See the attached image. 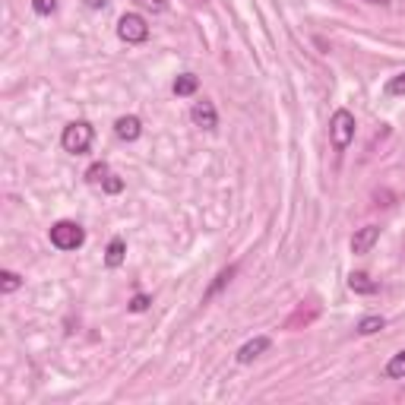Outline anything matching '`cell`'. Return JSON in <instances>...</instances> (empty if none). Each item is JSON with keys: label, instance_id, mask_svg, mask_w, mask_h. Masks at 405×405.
I'll list each match as a JSON object with an SVG mask.
<instances>
[{"label": "cell", "instance_id": "obj_1", "mask_svg": "<svg viewBox=\"0 0 405 405\" xmlns=\"http://www.w3.org/2000/svg\"><path fill=\"white\" fill-rule=\"evenodd\" d=\"M92 140H95V130H92V124H86V120H73V124H66L64 136H60L64 149H66V152H73V155L89 152Z\"/></svg>", "mask_w": 405, "mask_h": 405}, {"label": "cell", "instance_id": "obj_2", "mask_svg": "<svg viewBox=\"0 0 405 405\" xmlns=\"http://www.w3.org/2000/svg\"><path fill=\"white\" fill-rule=\"evenodd\" d=\"M83 241H86V232H83V225H76V222L60 219L51 225V244L57 247V250H76V247H83Z\"/></svg>", "mask_w": 405, "mask_h": 405}, {"label": "cell", "instance_id": "obj_3", "mask_svg": "<svg viewBox=\"0 0 405 405\" xmlns=\"http://www.w3.org/2000/svg\"><path fill=\"white\" fill-rule=\"evenodd\" d=\"M329 136H332V146L339 149V152L348 149V143L355 140V114L346 111V108H339L329 120Z\"/></svg>", "mask_w": 405, "mask_h": 405}, {"label": "cell", "instance_id": "obj_4", "mask_svg": "<svg viewBox=\"0 0 405 405\" xmlns=\"http://www.w3.org/2000/svg\"><path fill=\"white\" fill-rule=\"evenodd\" d=\"M118 35H120V41H127V45H140V41L149 38V26L140 13H124L118 22Z\"/></svg>", "mask_w": 405, "mask_h": 405}, {"label": "cell", "instance_id": "obj_5", "mask_svg": "<svg viewBox=\"0 0 405 405\" xmlns=\"http://www.w3.org/2000/svg\"><path fill=\"white\" fill-rule=\"evenodd\" d=\"M190 120L197 127H203V130H215V127H219V114H215L213 101H197V105L190 108Z\"/></svg>", "mask_w": 405, "mask_h": 405}, {"label": "cell", "instance_id": "obj_6", "mask_svg": "<svg viewBox=\"0 0 405 405\" xmlns=\"http://www.w3.org/2000/svg\"><path fill=\"white\" fill-rule=\"evenodd\" d=\"M269 336H257V339H250V342H244V346L238 348V364H253V361L260 358L263 352H269Z\"/></svg>", "mask_w": 405, "mask_h": 405}, {"label": "cell", "instance_id": "obj_7", "mask_svg": "<svg viewBox=\"0 0 405 405\" xmlns=\"http://www.w3.org/2000/svg\"><path fill=\"white\" fill-rule=\"evenodd\" d=\"M114 133H118V140H124V143L140 140L143 120L136 118V114H124V118H118V124H114Z\"/></svg>", "mask_w": 405, "mask_h": 405}, {"label": "cell", "instance_id": "obj_8", "mask_svg": "<svg viewBox=\"0 0 405 405\" xmlns=\"http://www.w3.org/2000/svg\"><path fill=\"white\" fill-rule=\"evenodd\" d=\"M380 241V228L377 225H364L355 232L352 238V253H371V247Z\"/></svg>", "mask_w": 405, "mask_h": 405}, {"label": "cell", "instance_id": "obj_9", "mask_svg": "<svg viewBox=\"0 0 405 405\" xmlns=\"http://www.w3.org/2000/svg\"><path fill=\"white\" fill-rule=\"evenodd\" d=\"M348 288H352L355 294H374L377 292V282H374L367 273H352L348 276Z\"/></svg>", "mask_w": 405, "mask_h": 405}, {"label": "cell", "instance_id": "obj_10", "mask_svg": "<svg viewBox=\"0 0 405 405\" xmlns=\"http://www.w3.org/2000/svg\"><path fill=\"white\" fill-rule=\"evenodd\" d=\"M124 257H127V244H124V238H114L111 244H108V250H105V263L111 266V269H118V266L124 263Z\"/></svg>", "mask_w": 405, "mask_h": 405}, {"label": "cell", "instance_id": "obj_11", "mask_svg": "<svg viewBox=\"0 0 405 405\" xmlns=\"http://www.w3.org/2000/svg\"><path fill=\"white\" fill-rule=\"evenodd\" d=\"M199 89V80L193 73H180L178 80H174V95H180V99H187V95H193Z\"/></svg>", "mask_w": 405, "mask_h": 405}, {"label": "cell", "instance_id": "obj_12", "mask_svg": "<svg viewBox=\"0 0 405 405\" xmlns=\"http://www.w3.org/2000/svg\"><path fill=\"white\" fill-rule=\"evenodd\" d=\"M386 377H390V380H405V348L390 358V364H386Z\"/></svg>", "mask_w": 405, "mask_h": 405}, {"label": "cell", "instance_id": "obj_13", "mask_svg": "<svg viewBox=\"0 0 405 405\" xmlns=\"http://www.w3.org/2000/svg\"><path fill=\"white\" fill-rule=\"evenodd\" d=\"M383 326H386V320L377 317V313H371V317H364L358 323V332H361V336H374V332H380Z\"/></svg>", "mask_w": 405, "mask_h": 405}, {"label": "cell", "instance_id": "obj_14", "mask_svg": "<svg viewBox=\"0 0 405 405\" xmlns=\"http://www.w3.org/2000/svg\"><path fill=\"white\" fill-rule=\"evenodd\" d=\"M20 285H22V279L16 273H10V269H3V273H0V288H3V294L16 292Z\"/></svg>", "mask_w": 405, "mask_h": 405}, {"label": "cell", "instance_id": "obj_15", "mask_svg": "<svg viewBox=\"0 0 405 405\" xmlns=\"http://www.w3.org/2000/svg\"><path fill=\"white\" fill-rule=\"evenodd\" d=\"M108 174H111V171H108L105 162H95V165L86 171V180H89V184H101V180H105Z\"/></svg>", "mask_w": 405, "mask_h": 405}, {"label": "cell", "instance_id": "obj_16", "mask_svg": "<svg viewBox=\"0 0 405 405\" xmlns=\"http://www.w3.org/2000/svg\"><path fill=\"white\" fill-rule=\"evenodd\" d=\"M386 95H405V70L386 83Z\"/></svg>", "mask_w": 405, "mask_h": 405}, {"label": "cell", "instance_id": "obj_17", "mask_svg": "<svg viewBox=\"0 0 405 405\" xmlns=\"http://www.w3.org/2000/svg\"><path fill=\"white\" fill-rule=\"evenodd\" d=\"M32 10L38 16H51L57 10V0H32Z\"/></svg>", "mask_w": 405, "mask_h": 405}, {"label": "cell", "instance_id": "obj_18", "mask_svg": "<svg viewBox=\"0 0 405 405\" xmlns=\"http://www.w3.org/2000/svg\"><path fill=\"white\" fill-rule=\"evenodd\" d=\"M101 187H105V193H120L124 190V180H120L118 174H108V178L101 180Z\"/></svg>", "mask_w": 405, "mask_h": 405}, {"label": "cell", "instance_id": "obj_19", "mask_svg": "<svg viewBox=\"0 0 405 405\" xmlns=\"http://www.w3.org/2000/svg\"><path fill=\"white\" fill-rule=\"evenodd\" d=\"M149 304H152V298H149V294H136V298L130 301V311L133 313H143V311H149Z\"/></svg>", "mask_w": 405, "mask_h": 405}, {"label": "cell", "instance_id": "obj_20", "mask_svg": "<svg viewBox=\"0 0 405 405\" xmlns=\"http://www.w3.org/2000/svg\"><path fill=\"white\" fill-rule=\"evenodd\" d=\"M232 276H234V266H228L225 273H219V279H215V285H213V288H209V292H206V298H213V294H215V292H219V288H222V285H225V282H228V279H232Z\"/></svg>", "mask_w": 405, "mask_h": 405}, {"label": "cell", "instance_id": "obj_21", "mask_svg": "<svg viewBox=\"0 0 405 405\" xmlns=\"http://www.w3.org/2000/svg\"><path fill=\"white\" fill-rule=\"evenodd\" d=\"M136 3H143V7L155 10V13H162V10H165V0H136Z\"/></svg>", "mask_w": 405, "mask_h": 405}, {"label": "cell", "instance_id": "obj_22", "mask_svg": "<svg viewBox=\"0 0 405 405\" xmlns=\"http://www.w3.org/2000/svg\"><path fill=\"white\" fill-rule=\"evenodd\" d=\"M105 3H108V0H86V7H89V10H101Z\"/></svg>", "mask_w": 405, "mask_h": 405}, {"label": "cell", "instance_id": "obj_23", "mask_svg": "<svg viewBox=\"0 0 405 405\" xmlns=\"http://www.w3.org/2000/svg\"><path fill=\"white\" fill-rule=\"evenodd\" d=\"M367 3H380V7H386V3H390V0H367Z\"/></svg>", "mask_w": 405, "mask_h": 405}]
</instances>
